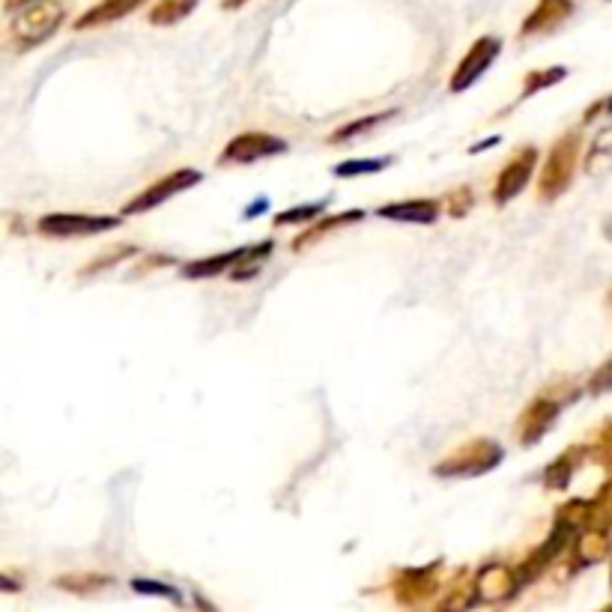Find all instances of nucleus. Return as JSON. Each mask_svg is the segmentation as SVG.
Listing matches in <instances>:
<instances>
[{
  "label": "nucleus",
  "mask_w": 612,
  "mask_h": 612,
  "mask_svg": "<svg viewBox=\"0 0 612 612\" xmlns=\"http://www.w3.org/2000/svg\"><path fill=\"white\" fill-rule=\"evenodd\" d=\"M499 51H502V42L496 36H481L478 42H472V48L466 51V57L460 60V66L451 75V90L463 93L466 87H472L487 72V66L496 60Z\"/></svg>",
  "instance_id": "obj_9"
},
{
  "label": "nucleus",
  "mask_w": 612,
  "mask_h": 612,
  "mask_svg": "<svg viewBox=\"0 0 612 612\" xmlns=\"http://www.w3.org/2000/svg\"><path fill=\"white\" fill-rule=\"evenodd\" d=\"M520 592V580H517V571L514 568H505V565H484L478 574H475V595H478V604H502L508 598H514Z\"/></svg>",
  "instance_id": "obj_10"
},
{
  "label": "nucleus",
  "mask_w": 612,
  "mask_h": 612,
  "mask_svg": "<svg viewBox=\"0 0 612 612\" xmlns=\"http://www.w3.org/2000/svg\"><path fill=\"white\" fill-rule=\"evenodd\" d=\"M577 460H580V448H577V451L571 448V451H565L562 457H556V460L547 466L544 484L553 487V490H565L568 481H571V475H574V469H577Z\"/></svg>",
  "instance_id": "obj_19"
},
{
  "label": "nucleus",
  "mask_w": 612,
  "mask_h": 612,
  "mask_svg": "<svg viewBox=\"0 0 612 612\" xmlns=\"http://www.w3.org/2000/svg\"><path fill=\"white\" fill-rule=\"evenodd\" d=\"M66 18V9L54 0H39L33 6H27L18 18H12L9 24V42L15 45V51H30L36 45H42L45 39H51L60 24Z\"/></svg>",
  "instance_id": "obj_1"
},
{
  "label": "nucleus",
  "mask_w": 612,
  "mask_h": 612,
  "mask_svg": "<svg viewBox=\"0 0 612 612\" xmlns=\"http://www.w3.org/2000/svg\"><path fill=\"white\" fill-rule=\"evenodd\" d=\"M535 162H538V150H535V147L520 150V153L502 168V174L496 177V186H493V204L496 206L511 204V201L529 186V177H532V171H535Z\"/></svg>",
  "instance_id": "obj_8"
},
{
  "label": "nucleus",
  "mask_w": 612,
  "mask_h": 612,
  "mask_svg": "<svg viewBox=\"0 0 612 612\" xmlns=\"http://www.w3.org/2000/svg\"><path fill=\"white\" fill-rule=\"evenodd\" d=\"M505 451L499 442L493 439H472L466 445H460L454 454H448L442 463H436V475L439 478H472V475H484L490 469H496L502 463Z\"/></svg>",
  "instance_id": "obj_2"
},
{
  "label": "nucleus",
  "mask_w": 612,
  "mask_h": 612,
  "mask_svg": "<svg viewBox=\"0 0 612 612\" xmlns=\"http://www.w3.org/2000/svg\"><path fill=\"white\" fill-rule=\"evenodd\" d=\"M195 6H198V0H159L153 9H150V15H147V21L150 24H156V27H165V24H180L189 12H195Z\"/></svg>",
  "instance_id": "obj_17"
},
{
  "label": "nucleus",
  "mask_w": 612,
  "mask_h": 612,
  "mask_svg": "<svg viewBox=\"0 0 612 612\" xmlns=\"http://www.w3.org/2000/svg\"><path fill=\"white\" fill-rule=\"evenodd\" d=\"M562 412V401L556 398H535L529 409L520 415V430H517V439L523 445H535L544 439V433L553 427V421L559 418Z\"/></svg>",
  "instance_id": "obj_12"
},
{
  "label": "nucleus",
  "mask_w": 612,
  "mask_h": 612,
  "mask_svg": "<svg viewBox=\"0 0 612 612\" xmlns=\"http://www.w3.org/2000/svg\"><path fill=\"white\" fill-rule=\"evenodd\" d=\"M380 120H386V114H374V117H365V120H356V123H350V126H344L341 132H335L329 141L332 144H344V141H350L353 135H365L368 129H374Z\"/></svg>",
  "instance_id": "obj_25"
},
{
  "label": "nucleus",
  "mask_w": 612,
  "mask_h": 612,
  "mask_svg": "<svg viewBox=\"0 0 612 612\" xmlns=\"http://www.w3.org/2000/svg\"><path fill=\"white\" fill-rule=\"evenodd\" d=\"M574 556H577V565H592V562L604 559L607 556V535L598 529L583 532L574 544Z\"/></svg>",
  "instance_id": "obj_18"
},
{
  "label": "nucleus",
  "mask_w": 612,
  "mask_h": 612,
  "mask_svg": "<svg viewBox=\"0 0 612 612\" xmlns=\"http://www.w3.org/2000/svg\"><path fill=\"white\" fill-rule=\"evenodd\" d=\"M323 215V204H305L296 206V209H287V212H278L275 215V224H296V221H311Z\"/></svg>",
  "instance_id": "obj_26"
},
{
  "label": "nucleus",
  "mask_w": 612,
  "mask_h": 612,
  "mask_svg": "<svg viewBox=\"0 0 612 612\" xmlns=\"http://www.w3.org/2000/svg\"><path fill=\"white\" fill-rule=\"evenodd\" d=\"M284 150H287V141H281V138H275V135L245 132V135H236V138L221 150V162H224V165H251V162L278 156V153H284Z\"/></svg>",
  "instance_id": "obj_6"
},
{
  "label": "nucleus",
  "mask_w": 612,
  "mask_h": 612,
  "mask_svg": "<svg viewBox=\"0 0 612 612\" xmlns=\"http://www.w3.org/2000/svg\"><path fill=\"white\" fill-rule=\"evenodd\" d=\"M607 108H610V111H612V99H610V102H607Z\"/></svg>",
  "instance_id": "obj_31"
},
{
  "label": "nucleus",
  "mask_w": 612,
  "mask_h": 612,
  "mask_svg": "<svg viewBox=\"0 0 612 612\" xmlns=\"http://www.w3.org/2000/svg\"><path fill=\"white\" fill-rule=\"evenodd\" d=\"M33 3H39V0H3V9H6V12H15V9H21V6H33Z\"/></svg>",
  "instance_id": "obj_29"
},
{
  "label": "nucleus",
  "mask_w": 612,
  "mask_h": 612,
  "mask_svg": "<svg viewBox=\"0 0 612 612\" xmlns=\"http://www.w3.org/2000/svg\"><path fill=\"white\" fill-rule=\"evenodd\" d=\"M269 251H272V242L245 245V248H236V251H227V254H218V257H204V260L186 263V266H183V275H186V278H209V275H221V272H227L230 266L239 269V263H245V260H266Z\"/></svg>",
  "instance_id": "obj_11"
},
{
  "label": "nucleus",
  "mask_w": 612,
  "mask_h": 612,
  "mask_svg": "<svg viewBox=\"0 0 612 612\" xmlns=\"http://www.w3.org/2000/svg\"><path fill=\"white\" fill-rule=\"evenodd\" d=\"M117 224H120V218H114V215H69V212H54V215H45L39 221V230L45 236L66 239V236H93V233H102V230H114Z\"/></svg>",
  "instance_id": "obj_7"
},
{
  "label": "nucleus",
  "mask_w": 612,
  "mask_h": 612,
  "mask_svg": "<svg viewBox=\"0 0 612 612\" xmlns=\"http://www.w3.org/2000/svg\"><path fill=\"white\" fill-rule=\"evenodd\" d=\"M580 135H565L556 141V147L550 150L547 156V165L541 171V180H538V198L541 201H556L574 180V171H577V156H580Z\"/></svg>",
  "instance_id": "obj_3"
},
{
  "label": "nucleus",
  "mask_w": 612,
  "mask_h": 612,
  "mask_svg": "<svg viewBox=\"0 0 612 612\" xmlns=\"http://www.w3.org/2000/svg\"><path fill=\"white\" fill-rule=\"evenodd\" d=\"M147 0H99L96 6H90L72 27L75 30H90V27H102L111 21H120L126 15H132L138 6H144Z\"/></svg>",
  "instance_id": "obj_14"
},
{
  "label": "nucleus",
  "mask_w": 612,
  "mask_h": 612,
  "mask_svg": "<svg viewBox=\"0 0 612 612\" xmlns=\"http://www.w3.org/2000/svg\"><path fill=\"white\" fill-rule=\"evenodd\" d=\"M245 3H248V0H224L221 6H224V9H239V6H245Z\"/></svg>",
  "instance_id": "obj_30"
},
{
  "label": "nucleus",
  "mask_w": 612,
  "mask_h": 612,
  "mask_svg": "<svg viewBox=\"0 0 612 612\" xmlns=\"http://www.w3.org/2000/svg\"><path fill=\"white\" fill-rule=\"evenodd\" d=\"M123 254H135V248L132 245H120V248H111L108 254H102L105 260H93L81 275H90V272H102L105 266H111V263H117V260H123Z\"/></svg>",
  "instance_id": "obj_27"
},
{
  "label": "nucleus",
  "mask_w": 612,
  "mask_h": 612,
  "mask_svg": "<svg viewBox=\"0 0 612 612\" xmlns=\"http://www.w3.org/2000/svg\"><path fill=\"white\" fill-rule=\"evenodd\" d=\"M132 589L138 595H159V598H171L174 604H183V595L174 586H165V583H156V580H132Z\"/></svg>",
  "instance_id": "obj_24"
},
{
  "label": "nucleus",
  "mask_w": 612,
  "mask_h": 612,
  "mask_svg": "<svg viewBox=\"0 0 612 612\" xmlns=\"http://www.w3.org/2000/svg\"><path fill=\"white\" fill-rule=\"evenodd\" d=\"M111 583H114V580H111V577H102V574H69V577H57V580H54L57 589H66V592L81 595V598L99 595V592L108 589Z\"/></svg>",
  "instance_id": "obj_16"
},
{
  "label": "nucleus",
  "mask_w": 612,
  "mask_h": 612,
  "mask_svg": "<svg viewBox=\"0 0 612 612\" xmlns=\"http://www.w3.org/2000/svg\"><path fill=\"white\" fill-rule=\"evenodd\" d=\"M478 604V595H475V580H469V583H457L442 601H439V607H436V612H469L472 607Z\"/></svg>",
  "instance_id": "obj_20"
},
{
  "label": "nucleus",
  "mask_w": 612,
  "mask_h": 612,
  "mask_svg": "<svg viewBox=\"0 0 612 612\" xmlns=\"http://www.w3.org/2000/svg\"><path fill=\"white\" fill-rule=\"evenodd\" d=\"M574 12V0H538V6L526 15L520 36H541L565 24Z\"/></svg>",
  "instance_id": "obj_13"
},
{
  "label": "nucleus",
  "mask_w": 612,
  "mask_h": 612,
  "mask_svg": "<svg viewBox=\"0 0 612 612\" xmlns=\"http://www.w3.org/2000/svg\"><path fill=\"white\" fill-rule=\"evenodd\" d=\"M380 218L389 221H407V224H433L439 218V201H401L377 209Z\"/></svg>",
  "instance_id": "obj_15"
},
{
  "label": "nucleus",
  "mask_w": 612,
  "mask_h": 612,
  "mask_svg": "<svg viewBox=\"0 0 612 612\" xmlns=\"http://www.w3.org/2000/svg\"><path fill=\"white\" fill-rule=\"evenodd\" d=\"M350 221H362V212L353 209V212H344V215H338V218H326L320 227H314V230H308L305 236H299V239L293 242V248H305L308 242H317L320 236H326V233H332V230H338V227H344V224H350Z\"/></svg>",
  "instance_id": "obj_21"
},
{
  "label": "nucleus",
  "mask_w": 612,
  "mask_h": 612,
  "mask_svg": "<svg viewBox=\"0 0 612 612\" xmlns=\"http://www.w3.org/2000/svg\"><path fill=\"white\" fill-rule=\"evenodd\" d=\"M204 180V174L201 171H192V168H180V171H174V174H168V177H162V180H156L153 186H147L135 201H129L126 204V215H141V212H150V209H156V206H162L165 201H171L174 195H180V192H186V189H192V186H198Z\"/></svg>",
  "instance_id": "obj_5"
},
{
  "label": "nucleus",
  "mask_w": 612,
  "mask_h": 612,
  "mask_svg": "<svg viewBox=\"0 0 612 612\" xmlns=\"http://www.w3.org/2000/svg\"><path fill=\"white\" fill-rule=\"evenodd\" d=\"M565 78V69L559 66V69H541V72H532L529 78H526V84H523V93L529 96V93H538V90H547L550 84H556V81H562Z\"/></svg>",
  "instance_id": "obj_23"
},
{
  "label": "nucleus",
  "mask_w": 612,
  "mask_h": 612,
  "mask_svg": "<svg viewBox=\"0 0 612 612\" xmlns=\"http://www.w3.org/2000/svg\"><path fill=\"white\" fill-rule=\"evenodd\" d=\"M392 159H362V162H344L335 168V177H359V174H377L389 168Z\"/></svg>",
  "instance_id": "obj_22"
},
{
  "label": "nucleus",
  "mask_w": 612,
  "mask_h": 612,
  "mask_svg": "<svg viewBox=\"0 0 612 612\" xmlns=\"http://www.w3.org/2000/svg\"><path fill=\"white\" fill-rule=\"evenodd\" d=\"M610 389H612V362L610 365H604V368L595 374V380H592V392H595V395L610 392Z\"/></svg>",
  "instance_id": "obj_28"
},
{
  "label": "nucleus",
  "mask_w": 612,
  "mask_h": 612,
  "mask_svg": "<svg viewBox=\"0 0 612 612\" xmlns=\"http://www.w3.org/2000/svg\"><path fill=\"white\" fill-rule=\"evenodd\" d=\"M439 571H442V562H433V565H424V568H407V571H398L395 580H392V592H395V601L401 607H418L424 601H430L442 580H439Z\"/></svg>",
  "instance_id": "obj_4"
}]
</instances>
